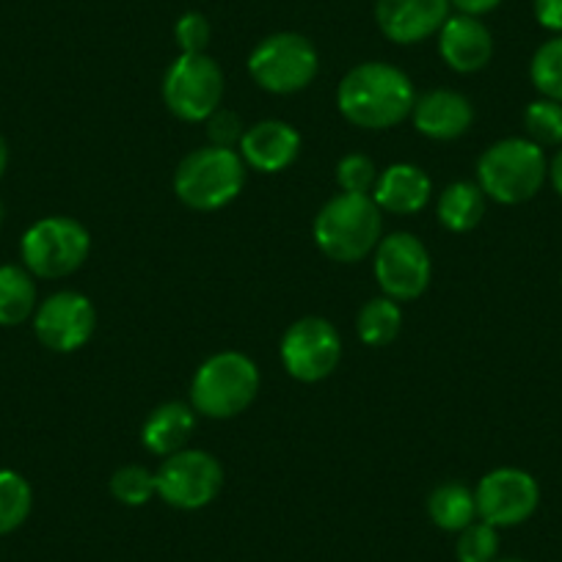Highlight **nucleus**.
Returning a JSON list of instances; mask_svg holds the SVG:
<instances>
[{
	"label": "nucleus",
	"instance_id": "obj_2",
	"mask_svg": "<svg viewBox=\"0 0 562 562\" xmlns=\"http://www.w3.org/2000/svg\"><path fill=\"white\" fill-rule=\"evenodd\" d=\"M312 232H315L317 248L328 259L353 265L370 257L381 243L383 213L372 196L339 191L323 204Z\"/></svg>",
	"mask_w": 562,
	"mask_h": 562
},
{
	"label": "nucleus",
	"instance_id": "obj_4",
	"mask_svg": "<svg viewBox=\"0 0 562 562\" xmlns=\"http://www.w3.org/2000/svg\"><path fill=\"white\" fill-rule=\"evenodd\" d=\"M246 186V164L237 149L207 147L193 149L175 171V193L186 207L213 213L240 196Z\"/></svg>",
	"mask_w": 562,
	"mask_h": 562
},
{
	"label": "nucleus",
	"instance_id": "obj_22",
	"mask_svg": "<svg viewBox=\"0 0 562 562\" xmlns=\"http://www.w3.org/2000/svg\"><path fill=\"white\" fill-rule=\"evenodd\" d=\"M428 516L445 532H461L469 524L477 521V502L474 491L463 483H445L430 491Z\"/></svg>",
	"mask_w": 562,
	"mask_h": 562
},
{
	"label": "nucleus",
	"instance_id": "obj_13",
	"mask_svg": "<svg viewBox=\"0 0 562 562\" xmlns=\"http://www.w3.org/2000/svg\"><path fill=\"white\" fill-rule=\"evenodd\" d=\"M97 328L94 304L83 293L61 290L42 301L34 312V331L53 353H75L83 348Z\"/></svg>",
	"mask_w": 562,
	"mask_h": 562
},
{
	"label": "nucleus",
	"instance_id": "obj_12",
	"mask_svg": "<svg viewBox=\"0 0 562 562\" xmlns=\"http://www.w3.org/2000/svg\"><path fill=\"white\" fill-rule=\"evenodd\" d=\"M474 502H477V518L496 529L518 527L540 505L538 480L529 472L516 467H502L485 474L474 488Z\"/></svg>",
	"mask_w": 562,
	"mask_h": 562
},
{
	"label": "nucleus",
	"instance_id": "obj_1",
	"mask_svg": "<svg viewBox=\"0 0 562 562\" xmlns=\"http://www.w3.org/2000/svg\"><path fill=\"white\" fill-rule=\"evenodd\" d=\"M416 91L408 75L386 61L350 69L337 89V108L353 127L389 130L411 119Z\"/></svg>",
	"mask_w": 562,
	"mask_h": 562
},
{
	"label": "nucleus",
	"instance_id": "obj_16",
	"mask_svg": "<svg viewBox=\"0 0 562 562\" xmlns=\"http://www.w3.org/2000/svg\"><path fill=\"white\" fill-rule=\"evenodd\" d=\"M436 36H439L441 58L458 75L480 72L488 67L491 56H494V36L480 18L450 14Z\"/></svg>",
	"mask_w": 562,
	"mask_h": 562
},
{
	"label": "nucleus",
	"instance_id": "obj_8",
	"mask_svg": "<svg viewBox=\"0 0 562 562\" xmlns=\"http://www.w3.org/2000/svg\"><path fill=\"white\" fill-rule=\"evenodd\" d=\"M224 100V72L207 53H180L166 69L164 102L182 122H207Z\"/></svg>",
	"mask_w": 562,
	"mask_h": 562
},
{
	"label": "nucleus",
	"instance_id": "obj_24",
	"mask_svg": "<svg viewBox=\"0 0 562 562\" xmlns=\"http://www.w3.org/2000/svg\"><path fill=\"white\" fill-rule=\"evenodd\" d=\"M34 507V491L23 474L0 469V535H9L25 524Z\"/></svg>",
	"mask_w": 562,
	"mask_h": 562
},
{
	"label": "nucleus",
	"instance_id": "obj_32",
	"mask_svg": "<svg viewBox=\"0 0 562 562\" xmlns=\"http://www.w3.org/2000/svg\"><path fill=\"white\" fill-rule=\"evenodd\" d=\"M535 20H538L540 29L560 36L562 34V0H535Z\"/></svg>",
	"mask_w": 562,
	"mask_h": 562
},
{
	"label": "nucleus",
	"instance_id": "obj_5",
	"mask_svg": "<svg viewBox=\"0 0 562 562\" xmlns=\"http://www.w3.org/2000/svg\"><path fill=\"white\" fill-rule=\"evenodd\" d=\"M259 370L246 353L221 350L202 361L191 381V405L207 419H232L257 400Z\"/></svg>",
	"mask_w": 562,
	"mask_h": 562
},
{
	"label": "nucleus",
	"instance_id": "obj_10",
	"mask_svg": "<svg viewBox=\"0 0 562 562\" xmlns=\"http://www.w3.org/2000/svg\"><path fill=\"white\" fill-rule=\"evenodd\" d=\"M224 485V469L210 452L204 450H180L164 458L155 472V488L166 505L177 510H202Z\"/></svg>",
	"mask_w": 562,
	"mask_h": 562
},
{
	"label": "nucleus",
	"instance_id": "obj_23",
	"mask_svg": "<svg viewBox=\"0 0 562 562\" xmlns=\"http://www.w3.org/2000/svg\"><path fill=\"white\" fill-rule=\"evenodd\" d=\"M400 328H403V310L397 306V301L386 299V295L367 301L356 317V334L370 348L392 345L400 337Z\"/></svg>",
	"mask_w": 562,
	"mask_h": 562
},
{
	"label": "nucleus",
	"instance_id": "obj_6",
	"mask_svg": "<svg viewBox=\"0 0 562 562\" xmlns=\"http://www.w3.org/2000/svg\"><path fill=\"white\" fill-rule=\"evenodd\" d=\"M321 69L317 47L295 31H281L270 34L259 42L248 56V75L259 89L270 94H299Z\"/></svg>",
	"mask_w": 562,
	"mask_h": 562
},
{
	"label": "nucleus",
	"instance_id": "obj_26",
	"mask_svg": "<svg viewBox=\"0 0 562 562\" xmlns=\"http://www.w3.org/2000/svg\"><path fill=\"white\" fill-rule=\"evenodd\" d=\"M524 130H527V138L540 149L562 147V102L546 100V97L529 102L524 111Z\"/></svg>",
	"mask_w": 562,
	"mask_h": 562
},
{
	"label": "nucleus",
	"instance_id": "obj_11",
	"mask_svg": "<svg viewBox=\"0 0 562 562\" xmlns=\"http://www.w3.org/2000/svg\"><path fill=\"white\" fill-rule=\"evenodd\" d=\"M375 279L378 288L392 301L419 299L430 284L434 262L428 246L411 232H392L383 235L375 251Z\"/></svg>",
	"mask_w": 562,
	"mask_h": 562
},
{
	"label": "nucleus",
	"instance_id": "obj_35",
	"mask_svg": "<svg viewBox=\"0 0 562 562\" xmlns=\"http://www.w3.org/2000/svg\"><path fill=\"white\" fill-rule=\"evenodd\" d=\"M7 166H9V147H7V138L0 135V177H3Z\"/></svg>",
	"mask_w": 562,
	"mask_h": 562
},
{
	"label": "nucleus",
	"instance_id": "obj_28",
	"mask_svg": "<svg viewBox=\"0 0 562 562\" xmlns=\"http://www.w3.org/2000/svg\"><path fill=\"white\" fill-rule=\"evenodd\" d=\"M456 557L458 562H496L499 560V529L477 518L458 532Z\"/></svg>",
	"mask_w": 562,
	"mask_h": 562
},
{
	"label": "nucleus",
	"instance_id": "obj_7",
	"mask_svg": "<svg viewBox=\"0 0 562 562\" xmlns=\"http://www.w3.org/2000/svg\"><path fill=\"white\" fill-rule=\"evenodd\" d=\"M91 235L69 215L36 221L20 240L23 265L40 279H64L89 259Z\"/></svg>",
	"mask_w": 562,
	"mask_h": 562
},
{
	"label": "nucleus",
	"instance_id": "obj_14",
	"mask_svg": "<svg viewBox=\"0 0 562 562\" xmlns=\"http://www.w3.org/2000/svg\"><path fill=\"white\" fill-rule=\"evenodd\" d=\"M450 0H375V23L394 45H419L441 31Z\"/></svg>",
	"mask_w": 562,
	"mask_h": 562
},
{
	"label": "nucleus",
	"instance_id": "obj_34",
	"mask_svg": "<svg viewBox=\"0 0 562 562\" xmlns=\"http://www.w3.org/2000/svg\"><path fill=\"white\" fill-rule=\"evenodd\" d=\"M549 180H551V186H554V191L562 196V147L549 164Z\"/></svg>",
	"mask_w": 562,
	"mask_h": 562
},
{
	"label": "nucleus",
	"instance_id": "obj_17",
	"mask_svg": "<svg viewBox=\"0 0 562 562\" xmlns=\"http://www.w3.org/2000/svg\"><path fill=\"white\" fill-rule=\"evenodd\" d=\"M414 127L430 140H456L469 133L474 122V108L467 94L452 89H434L428 94L416 97Z\"/></svg>",
	"mask_w": 562,
	"mask_h": 562
},
{
	"label": "nucleus",
	"instance_id": "obj_33",
	"mask_svg": "<svg viewBox=\"0 0 562 562\" xmlns=\"http://www.w3.org/2000/svg\"><path fill=\"white\" fill-rule=\"evenodd\" d=\"M450 3L458 9V14H469V18H483L502 7V0H450Z\"/></svg>",
	"mask_w": 562,
	"mask_h": 562
},
{
	"label": "nucleus",
	"instance_id": "obj_37",
	"mask_svg": "<svg viewBox=\"0 0 562 562\" xmlns=\"http://www.w3.org/2000/svg\"><path fill=\"white\" fill-rule=\"evenodd\" d=\"M0 224H3V204H0Z\"/></svg>",
	"mask_w": 562,
	"mask_h": 562
},
{
	"label": "nucleus",
	"instance_id": "obj_36",
	"mask_svg": "<svg viewBox=\"0 0 562 562\" xmlns=\"http://www.w3.org/2000/svg\"><path fill=\"white\" fill-rule=\"evenodd\" d=\"M496 562H524V560H516V557H507V560H496Z\"/></svg>",
	"mask_w": 562,
	"mask_h": 562
},
{
	"label": "nucleus",
	"instance_id": "obj_21",
	"mask_svg": "<svg viewBox=\"0 0 562 562\" xmlns=\"http://www.w3.org/2000/svg\"><path fill=\"white\" fill-rule=\"evenodd\" d=\"M34 273L20 265H0V326H20L36 312Z\"/></svg>",
	"mask_w": 562,
	"mask_h": 562
},
{
	"label": "nucleus",
	"instance_id": "obj_20",
	"mask_svg": "<svg viewBox=\"0 0 562 562\" xmlns=\"http://www.w3.org/2000/svg\"><path fill=\"white\" fill-rule=\"evenodd\" d=\"M436 215H439L441 226L447 232H472L474 226H480L485 215V193L477 182H452L441 191L439 202H436Z\"/></svg>",
	"mask_w": 562,
	"mask_h": 562
},
{
	"label": "nucleus",
	"instance_id": "obj_15",
	"mask_svg": "<svg viewBox=\"0 0 562 562\" xmlns=\"http://www.w3.org/2000/svg\"><path fill=\"white\" fill-rule=\"evenodd\" d=\"M237 153H240L246 169L279 175L299 160L301 133L281 119H265V122L246 127Z\"/></svg>",
	"mask_w": 562,
	"mask_h": 562
},
{
	"label": "nucleus",
	"instance_id": "obj_31",
	"mask_svg": "<svg viewBox=\"0 0 562 562\" xmlns=\"http://www.w3.org/2000/svg\"><path fill=\"white\" fill-rule=\"evenodd\" d=\"M207 138L213 147H224V149H237L240 147L243 138V122L235 111H226V108H218L213 116L207 119Z\"/></svg>",
	"mask_w": 562,
	"mask_h": 562
},
{
	"label": "nucleus",
	"instance_id": "obj_27",
	"mask_svg": "<svg viewBox=\"0 0 562 562\" xmlns=\"http://www.w3.org/2000/svg\"><path fill=\"white\" fill-rule=\"evenodd\" d=\"M111 494L119 505L144 507L153 496H158V488H155V472H149L147 467H138V463L116 469L111 477Z\"/></svg>",
	"mask_w": 562,
	"mask_h": 562
},
{
	"label": "nucleus",
	"instance_id": "obj_30",
	"mask_svg": "<svg viewBox=\"0 0 562 562\" xmlns=\"http://www.w3.org/2000/svg\"><path fill=\"white\" fill-rule=\"evenodd\" d=\"M175 40L180 53H207L213 40V25L202 12H186L175 25Z\"/></svg>",
	"mask_w": 562,
	"mask_h": 562
},
{
	"label": "nucleus",
	"instance_id": "obj_29",
	"mask_svg": "<svg viewBox=\"0 0 562 562\" xmlns=\"http://www.w3.org/2000/svg\"><path fill=\"white\" fill-rule=\"evenodd\" d=\"M381 171L375 169L367 155H345L337 164V186L342 193H359V196H372Z\"/></svg>",
	"mask_w": 562,
	"mask_h": 562
},
{
	"label": "nucleus",
	"instance_id": "obj_18",
	"mask_svg": "<svg viewBox=\"0 0 562 562\" xmlns=\"http://www.w3.org/2000/svg\"><path fill=\"white\" fill-rule=\"evenodd\" d=\"M430 196H434V182L414 164H392L383 169L372 191L381 213L392 215L422 213L430 204Z\"/></svg>",
	"mask_w": 562,
	"mask_h": 562
},
{
	"label": "nucleus",
	"instance_id": "obj_9",
	"mask_svg": "<svg viewBox=\"0 0 562 562\" xmlns=\"http://www.w3.org/2000/svg\"><path fill=\"white\" fill-rule=\"evenodd\" d=\"M279 356L290 378L301 383H321L342 361V337L326 317H301L281 337Z\"/></svg>",
	"mask_w": 562,
	"mask_h": 562
},
{
	"label": "nucleus",
	"instance_id": "obj_19",
	"mask_svg": "<svg viewBox=\"0 0 562 562\" xmlns=\"http://www.w3.org/2000/svg\"><path fill=\"white\" fill-rule=\"evenodd\" d=\"M193 430H196V411H193V405L171 400V403L158 405L147 416L144 428H140V445L147 447L153 456L169 458L175 452L186 450Z\"/></svg>",
	"mask_w": 562,
	"mask_h": 562
},
{
	"label": "nucleus",
	"instance_id": "obj_25",
	"mask_svg": "<svg viewBox=\"0 0 562 562\" xmlns=\"http://www.w3.org/2000/svg\"><path fill=\"white\" fill-rule=\"evenodd\" d=\"M529 78L546 100L562 102V34L543 42L535 50L532 64H529Z\"/></svg>",
	"mask_w": 562,
	"mask_h": 562
},
{
	"label": "nucleus",
	"instance_id": "obj_3",
	"mask_svg": "<svg viewBox=\"0 0 562 562\" xmlns=\"http://www.w3.org/2000/svg\"><path fill=\"white\" fill-rule=\"evenodd\" d=\"M549 177L546 153L529 138H502L477 160V186L485 199L524 204L535 199Z\"/></svg>",
	"mask_w": 562,
	"mask_h": 562
}]
</instances>
